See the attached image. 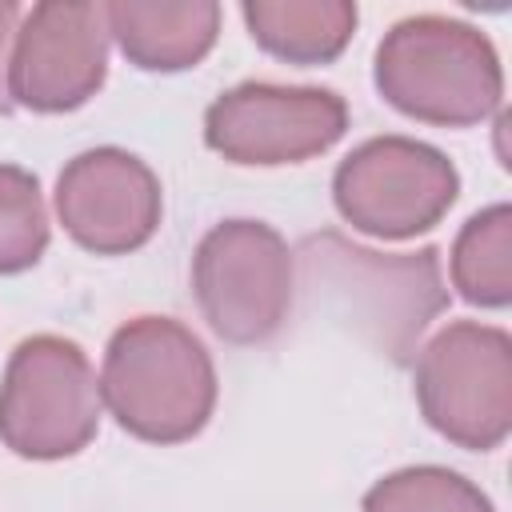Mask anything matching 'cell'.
Returning a JSON list of instances; mask_svg holds the SVG:
<instances>
[{
  "instance_id": "6da1fadb",
  "label": "cell",
  "mask_w": 512,
  "mask_h": 512,
  "mask_svg": "<svg viewBox=\"0 0 512 512\" xmlns=\"http://www.w3.org/2000/svg\"><path fill=\"white\" fill-rule=\"evenodd\" d=\"M108 416L148 444L192 440L216 408V368L192 328L172 316L124 320L100 364Z\"/></svg>"
},
{
  "instance_id": "7a4b0ae2",
  "label": "cell",
  "mask_w": 512,
  "mask_h": 512,
  "mask_svg": "<svg viewBox=\"0 0 512 512\" xmlns=\"http://www.w3.org/2000/svg\"><path fill=\"white\" fill-rule=\"evenodd\" d=\"M376 92L404 116L468 128L500 112L504 68L492 40L456 16L420 12L396 20L376 44Z\"/></svg>"
},
{
  "instance_id": "3957f363",
  "label": "cell",
  "mask_w": 512,
  "mask_h": 512,
  "mask_svg": "<svg viewBox=\"0 0 512 512\" xmlns=\"http://www.w3.org/2000/svg\"><path fill=\"white\" fill-rule=\"evenodd\" d=\"M100 376L68 336H28L12 348L0 380V444L24 460H64L100 428Z\"/></svg>"
},
{
  "instance_id": "277c9868",
  "label": "cell",
  "mask_w": 512,
  "mask_h": 512,
  "mask_svg": "<svg viewBox=\"0 0 512 512\" xmlns=\"http://www.w3.org/2000/svg\"><path fill=\"white\" fill-rule=\"evenodd\" d=\"M416 404L432 432L468 452H492L512 432V336L452 320L416 356Z\"/></svg>"
},
{
  "instance_id": "5b68a950",
  "label": "cell",
  "mask_w": 512,
  "mask_h": 512,
  "mask_svg": "<svg viewBox=\"0 0 512 512\" xmlns=\"http://www.w3.org/2000/svg\"><path fill=\"white\" fill-rule=\"evenodd\" d=\"M460 196L456 164L412 136H372L332 172V204L364 236L412 240L436 228Z\"/></svg>"
},
{
  "instance_id": "8992f818",
  "label": "cell",
  "mask_w": 512,
  "mask_h": 512,
  "mask_svg": "<svg viewBox=\"0 0 512 512\" xmlns=\"http://www.w3.org/2000/svg\"><path fill=\"white\" fill-rule=\"evenodd\" d=\"M192 292L228 344H264L292 308V248L264 220H220L192 256Z\"/></svg>"
},
{
  "instance_id": "52a82bcc",
  "label": "cell",
  "mask_w": 512,
  "mask_h": 512,
  "mask_svg": "<svg viewBox=\"0 0 512 512\" xmlns=\"http://www.w3.org/2000/svg\"><path fill=\"white\" fill-rule=\"evenodd\" d=\"M348 132V104L332 88L244 80L204 112V144L248 168L300 164Z\"/></svg>"
},
{
  "instance_id": "ba28073f",
  "label": "cell",
  "mask_w": 512,
  "mask_h": 512,
  "mask_svg": "<svg viewBox=\"0 0 512 512\" xmlns=\"http://www.w3.org/2000/svg\"><path fill=\"white\" fill-rule=\"evenodd\" d=\"M108 16L88 0H44L20 16L8 56V100L28 112H72L108 76Z\"/></svg>"
},
{
  "instance_id": "9c48e42d",
  "label": "cell",
  "mask_w": 512,
  "mask_h": 512,
  "mask_svg": "<svg viewBox=\"0 0 512 512\" xmlns=\"http://www.w3.org/2000/svg\"><path fill=\"white\" fill-rule=\"evenodd\" d=\"M300 256L308 268L316 272L324 268L340 284L348 280L352 300L364 312V324L396 364L412 360L416 336L428 328L436 312L448 308V288L440 280L436 248L388 256V252L348 244L336 232H320L300 244Z\"/></svg>"
},
{
  "instance_id": "30bf717a",
  "label": "cell",
  "mask_w": 512,
  "mask_h": 512,
  "mask_svg": "<svg viewBox=\"0 0 512 512\" xmlns=\"http://www.w3.org/2000/svg\"><path fill=\"white\" fill-rule=\"evenodd\" d=\"M52 204L64 232L96 256L144 248L156 236L164 212L156 172L140 156L112 144L72 156L56 176Z\"/></svg>"
},
{
  "instance_id": "8fae6325",
  "label": "cell",
  "mask_w": 512,
  "mask_h": 512,
  "mask_svg": "<svg viewBox=\"0 0 512 512\" xmlns=\"http://www.w3.org/2000/svg\"><path fill=\"white\" fill-rule=\"evenodd\" d=\"M104 16L116 48L144 72L196 68L220 36V4L212 0H112Z\"/></svg>"
},
{
  "instance_id": "7c38bea8",
  "label": "cell",
  "mask_w": 512,
  "mask_h": 512,
  "mask_svg": "<svg viewBox=\"0 0 512 512\" xmlns=\"http://www.w3.org/2000/svg\"><path fill=\"white\" fill-rule=\"evenodd\" d=\"M240 16L252 40L288 64H328L356 32L352 0H248Z\"/></svg>"
},
{
  "instance_id": "4fadbf2b",
  "label": "cell",
  "mask_w": 512,
  "mask_h": 512,
  "mask_svg": "<svg viewBox=\"0 0 512 512\" xmlns=\"http://www.w3.org/2000/svg\"><path fill=\"white\" fill-rule=\"evenodd\" d=\"M448 276L460 300L476 308H508L512 304V208L488 204L464 220L448 252Z\"/></svg>"
},
{
  "instance_id": "5bb4252c",
  "label": "cell",
  "mask_w": 512,
  "mask_h": 512,
  "mask_svg": "<svg viewBox=\"0 0 512 512\" xmlns=\"http://www.w3.org/2000/svg\"><path fill=\"white\" fill-rule=\"evenodd\" d=\"M364 512H496V504L452 468L412 464L376 480L364 492Z\"/></svg>"
},
{
  "instance_id": "9a60e30c",
  "label": "cell",
  "mask_w": 512,
  "mask_h": 512,
  "mask_svg": "<svg viewBox=\"0 0 512 512\" xmlns=\"http://www.w3.org/2000/svg\"><path fill=\"white\" fill-rule=\"evenodd\" d=\"M48 248V208L40 180L20 164H0V276L32 268Z\"/></svg>"
},
{
  "instance_id": "2e32d148",
  "label": "cell",
  "mask_w": 512,
  "mask_h": 512,
  "mask_svg": "<svg viewBox=\"0 0 512 512\" xmlns=\"http://www.w3.org/2000/svg\"><path fill=\"white\" fill-rule=\"evenodd\" d=\"M20 4L16 0H0V112L12 108L8 100V56H12V40H16V28H20Z\"/></svg>"
}]
</instances>
